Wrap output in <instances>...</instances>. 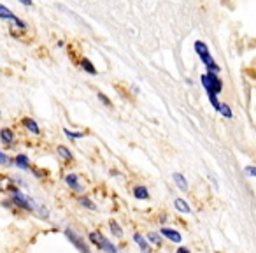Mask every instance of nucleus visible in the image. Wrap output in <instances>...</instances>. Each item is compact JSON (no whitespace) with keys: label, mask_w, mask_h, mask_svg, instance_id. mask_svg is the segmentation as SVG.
<instances>
[{"label":"nucleus","mask_w":256,"mask_h":253,"mask_svg":"<svg viewBox=\"0 0 256 253\" xmlns=\"http://www.w3.org/2000/svg\"><path fill=\"white\" fill-rule=\"evenodd\" d=\"M195 53L198 55L200 60H202V64L207 67V72H214V74H218V72H220V67L216 65L214 58L210 57L209 48L206 46V43H202V41H196V43H195Z\"/></svg>","instance_id":"obj_1"},{"label":"nucleus","mask_w":256,"mask_h":253,"mask_svg":"<svg viewBox=\"0 0 256 253\" xmlns=\"http://www.w3.org/2000/svg\"><path fill=\"white\" fill-rule=\"evenodd\" d=\"M88 237H90V242H92V244H95L98 249H102V251L118 253L116 244H112V242H110V239H107L102 232H90Z\"/></svg>","instance_id":"obj_2"},{"label":"nucleus","mask_w":256,"mask_h":253,"mask_svg":"<svg viewBox=\"0 0 256 253\" xmlns=\"http://www.w3.org/2000/svg\"><path fill=\"white\" fill-rule=\"evenodd\" d=\"M200 81H202L204 88H206V92H214L220 95L221 90H223V83H221V79L218 78V74H214V72H207V74H204L202 78H200Z\"/></svg>","instance_id":"obj_3"},{"label":"nucleus","mask_w":256,"mask_h":253,"mask_svg":"<svg viewBox=\"0 0 256 253\" xmlns=\"http://www.w3.org/2000/svg\"><path fill=\"white\" fill-rule=\"evenodd\" d=\"M9 199L14 206H18L20 209H25V211H32V204H30V197H26L25 193H22L18 188L14 186H9Z\"/></svg>","instance_id":"obj_4"},{"label":"nucleus","mask_w":256,"mask_h":253,"mask_svg":"<svg viewBox=\"0 0 256 253\" xmlns=\"http://www.w3.org/2000/svg\"><path fill=\"white\" fill-rule=\"evenodd\" d=\"M64 234H65V237H67L68 241H70L72 244H74L76 248H78L81 253H92V249H90V246L86 244V241L81 237V235L78 234V232L74 230V228L67 227V228H65V230H64Z\"/></svg>","instance_id":"obj_5"},{"label":"nucleus","mask_w":256,"mask_h":253,"mask_svg":"<svg viewBox=\"0 0 256 253\" xmlns=\"http://www.w3.org/2000/svg\"><path fill=\"white\" fill-rule=\"evenodd\" d=\"M0 20H6V22H11L12 25H14L16 29H20V30H25V29H26L25 22H23V20H20L18 16H16L14 13H12L9 8H6L4 4H0Z\"/></svg>","instance_id":"obj_6"},{"label":"nucleus","mask_w":256,"mask_h":253,"mask_svg":"<svg viewBox=\"0 0 256 253\" xmlns=\"http://www.w3.org/2000/svg\"><path fill=\"white\" fill-rule=\"evenodd\" d=\"M65 185H67L70 190H74V192H78V193L82 190V185L79 183V176L78 174H67V176H65Z\"/></svg>","instance_id":"obj_7"},{"label":"nucleus","mask_w":256,"mask_h":253,"mask_svg":"<svg viewBox=\"0 0 256 253\" xmlns=\"http://www.w3.org/2000/svg\"><path fill=\"white\" fill-rule=\"evenodd\" d=\"M160 234L164 235V237H167L168 241H172V242H181L182 241V237H181V234H179L178 230H174V228H167V227H164L160 230Z\"/></svg>","instance_id":"obj_8"},{"label":"nucleus","mask_w":256,"mask_h":253,"mask_svg":"<svg viewBox=\"0 0 256 253\" xmlns=\"http://www.w3.org/2000/svg\"><path fill=\"white\" fill-rule=\"evenodd\" d=\"M0 141L6 146H12L14 144V132L11 129H2L0 130Z\"/></svg>","instance_id":"obj_9"},{"label":"nucleus","mask_w":256,"mask_h":253,"mask_svg":"<svg viewBox=\"0 0 256 253\" xmlns=\"http://www.w3.org/2000/svg\"><path fill=\"white\" fill-rule=\"evenodd\" d=\"M23 127H25L28 132H32L34 136H39V134H40L39 125H37V121L32 120V118H23Z\"/></svg>","instance_id":"obj_10"},{"label":"nucleus","mask_w":256,"mask_h":253,"mask_svg":"<svg viewBox=\"0 0 256 253\" xmlns=\"http://www.w3.org/2000/svg\"><path fill=\"white\" fill-rule=\"evenodd\" d=\"M172 179H174L176 186H178L181 192H186V190H188V181H186V178L181 174V172H174V174H172Z\"/></svg>","instance_id":"obj_11"},{"label":"nucleus","mask_w":256,"mask_h":253,"mask_svg":"<svg viewBox=\"0 0 256 253\" xmlns=\"http://www.w3.org/2000/svg\"><path fill=\"white\" fill-rule=\"evenodd\" d=\"M174 207L179 211V213H182V214H190V213H192V207H190V204L186 202L184 199H181V197H178V199L174 200Z\"/></svg>","instance_id":"obj_12"},{"label":"nucleus","mask_w":256,"mask_h":253,"mask_svg":"<svg viewBox=\"0 0 256 253\" xmlns=\"http://www.w3.org/2000/svg\"><path fill=\"white\" fill-rule=\"evenodd\" d=\"M134 197L139 200H148L150 199V190L142 185H137L136 188H134Z\"/></svg>","instance_id":"obj_13"},{"label":"nucleus","mask_w":256,"mask_h":253,"mask_svg":"<svg viewBox=\"0 0 256 253\" xmlns=\"http://www.w3.org/2000/svg\"><path fill=\"white\" fill-rule=\"evenodd\" d=\"M14 164L18 165L22 171H28L30 169V162H28V157H26L25 153H20V155H16V158H14Z\"/></svg>","instance_id":"obj_14"},{"label":"nucleus","mask_w":256,"mask_h":253,"mask_svg":"<svg viewBox=\"0 0 256 253\" xmlns=\"http://www.w3.org/2000/svg\"><path fill=\"white\" fill-rule=\"evenodd\" d=\"M134 241L139 244V248L142 249L144 253H148V249H150V241L144 239V235H140L139 232H137V234H134Z\"/></svg>","instance_id":"obj_15"},{"label":"nucleus","mask_w":256,"mask_h":253,"mask_svg":"<svg viewBox=\"0 0 256 253\" xmlns=\"http://www.w3.org/2000/svg\"><path fill=\"white\" fill-rule=\"evenodd\" d=\"M81 69H82L84 72H88V74H92V76H95V74H96L95 65L92 64V60H90V58H82V60H81Z\"/></svg>","instance_id":"obj_16"},{"label":"nucleus","mask_w":256,"mask_h":253,"mask_svg":"<svg viewBox=\"0 0 256 253\" xmlns=\"http://www.w3.org/2000/svg\"><path fill=\"white\" fill-rule=\"evenodd\" d=\"M79 204H81L82 207H86V209H90V211H95L96 209V206L92 202V199H90V197H86V195L79 197Z\"/></svg>","instance_id":"obj_17"},{"label":"nucleus","mask_w":256,"mask_h":253,"mask_svg":"<svg viewBox=\"0 0 256 253\" xmlns=\"http://www.w3.org/2000/svg\"><path fill=\"white\" fill-rule=\"evenodd\" d=\"M56 153L60 155V158H64V160H72V151L68 150V148L58 146V148H56Z\"/></svg>","instance_id":"obj_18"},{"label":"nucleus","mask_w":256,"mask_h":253,"mask_svg":"<svg viewBox=\"0 0 256 253\" xmlns=\"http://www.w3.org/2000/svg\"><path fill=\"white\" fill-rule=\"evenodd\" d=\"M109 228H110V232L116 235V237H121V235H123V230H121V227H120V223H118V221L110 220L109 221Z\"/></svg>","instance_id":"obj_19"},{"label":"nucleus","mask_w":256,"mask_h":253,"mask_svg":"<svg viewBox=\"0 0 256 253\" xmlns=\"http://www.w3.org/2000/svg\"><path fill=\"white\" fill-rule=\"evenodd\" d=\"M162 237H164V235L158 234V232H150V234H148V241L153 242V244H156V246L162 244Z\"/></svg>","instance_id":"obj_20"},{"label":"nucleus","mask_w":256,"mask_h":253,"mask_svg":"<svg viewBox=\"0 0 256 253\" xmlns=\"http://www.w3.org/2000/svg\"><path fill=\"white\" fill-rule=\"evenodd\" d=\"M64 134L68 137V139H72V141L81 139V137H82V132H72V130H68V129H64Z\"/></svg>","instance_id":"obj_21"},{"label":"nucleus","mask_w":256,"mask_h":253,"mask_svg":"<svg viewBox=\"0 0 256 253\" xmlns=\"http://www.w3.org/2000/svg\"><path fill=\"white\" fill-rule=\"evenodd\" d=\"M218 113H221L224 118H232V109L228 107V104H221L220 109H218Z\"/></svg>","instance_id":"obj_22"},{"label":"nucleus","mask_w":256,"mask_h":253,"mask_svg":"<svg viewBox=\"0 0 256 253\" xmlns=\"http://www.w3.org/2000/svg\"><path fill=\"white\" fill-rule=\"evenodd\" d=\"M12 162H11V158L8 157V155L4 153V151L0 150V165H4V167H8V165H11Z\"/></svg>","instance_id":"obj_23"},{"label":"nucleus","mask_w":256,"mask_h":253,"mask_svg":"<svg viewBox=\"0 0 256 253\" xmlns=\"http://www.w3.org/2000/svg\"><path fill=\"white\" fill-rule=\"evenodd\" d=\"M96 97H98V99H100V102H102V104H106L107 107H112V102H110V100L107 99V97L104 95L102 92H98V93H96Z\"/></svg>","instance_id":"obj_24"},{"label":"nucleus","mask_w":256,"mask_h":253,"mask_svg":"<svg viewBox=\"0 0 256 253\" xmlns=\"http://www.w3.org/2000/svg\"><path fill=\"white\" fill-rule=\"evenodd\" d=\"M246 172H248L249 176H256V167H251V165H249V167H246Z\"/></svg>","instance_id":"obj_25"},{"label":"nucleus","mask_w":256,"mask_h":253,"mask_svg":"<svg viewBox=\"0 0 256 253\" xmlns=\"http://www.w3.org/2000/svg\"><path fill=\"white\" fill-rule=\"evenodd\" d=\"M176 253H190V249H188V248H184V246H179L178 251H176Z\"/></svg>","instance_id":"obj_26"},{"label":"nucleus","mask_w":256,"mask_h":253,"mask_svg":"<svg viewBox=\"0 0 256 253\" xmlns=\"http://www.w3.org/2000/svg\"><path fill=\"white\" fill-rule=\"evenodd\" d=\"M20 2H22L23 6H28V8H30V6L34 4V0H20Z\"/></svg>","instance_id":"obj_27"},{"label":"nucleus","mask_w":256,"mask_h":253,"mask_svg":"<svg viewBox=\"0 0 256 253\" xmlns=\"http://www.w3.org/2000/svg\"><path fill=\"white\" fill-rule=\"evenodd\" d=\"M0 192H2V186H0Z\"/></svg>","instance_id":"obj_28"}]
</instances>
